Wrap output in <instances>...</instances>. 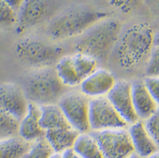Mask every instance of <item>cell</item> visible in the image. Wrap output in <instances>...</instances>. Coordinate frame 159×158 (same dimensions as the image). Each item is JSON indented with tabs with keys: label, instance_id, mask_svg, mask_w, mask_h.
Instances as JSON below:
<instances>
[{
	"label": "cell",
	"instance_id": "cell-18",
	"mask_svg": "<svg viewBox=\"0 0 159 158\" xmlns=\"http://www.w3.org/2000/svg\"><path fill=\"white\" fill-rule=\"evenodd\" d=\"M72 151L80 158H103L100 146L92 132L79 134Z\"/></svg>",
	"mask_w": 159,
	"mask_h": 158
},
{
	"label": "cell",
	"instance_id": "cell-11",
	"mask_svg": "<svg viewBox=\"0 0 159 158\" xmlns=\"http://www.w3.org/2000/svg\"><path fill=\"white\" fill-rule=\"evenodd\" d=\"M107 98L127 124H131L139 120L133 106L130 81L125 79L117 80Z\"/></svg>",
	"mask_w": 159,
	"mask_h": 158
},
{
	"label": "cell",
	"instance_id": "cell-9",
	"mask_svg": "<svg viewBox=\"0 0 159 158\" xmlns=\"http://www.w3.org/2000/svg\"><path fill=\"white\" fill-rule=\"evenodd\" d=\"M117 82L115 75L106 69L98 68L97 70L81 80L79 90L89 99L107 97Z\"/></svg>",
	"mask_w": 159,
	"mask_h": 158
},
{
	"label": "cell",
	"instance_id": "cell-33",
	"mask_svg": "<svg viewBox=\"0 0 159 158\" xmlns=\"http://www.w3.org/2000/svg\"><path fill=\"white\" fill-rule=\"evenodd\" d=\"M128 158H142V157H141L140 156H138L137 154H135V153H134V154H132V155L130 156H129Z\"/></svg>",
	"mask_w": 159,
	"mask_h": 158
},
{
	"label": "cell",
	"instance_id": "cell-27",
	"mask_svg": "<svg viewBox=\"0 0 159 158\" xmlns=\"http://www.w3.org/2000/svg\"><path fill=\"white\" fill-rule=\"evenodd\" d=\"M142 81L148 92L159 103V77L145 76Z\"/></svg>",
	"mask_w": 159,
	"mask_h": 158
},
{
	"label": "cell",
	"instance_id": "cell-3",
	"mask_svg": "<svg viewBox=\"0 0 159 158\" xmlns=\"http://www.w3.org/2000/svg\"><path fill=\"white\" fill-rule=\"evenodd\" d=\"M29 103L38 106L58 104L69 90L58 79L54 68L35 69L25 76L21 87Z\"/></svg>",
	"mask_w": 159,
	"mask_h": 158
},
{
	"label": "cell",
	"instance_id": "cell-29",
	"mask_svg": "<svg viewBox=\"0 0 159 158\" xmlns=\"http://www.w3.org/2000/svg\"><path fill=\"white\" fill-rule=\"evenodd\" d=\"M3 1L8 3L9 6L15 9L17 13L21 9L22 5L25 2V0H3Z\"/></svg>",
	"mask_w": 159,
	"mask_h": 158
},
{
	"label": "cell",
	"instance_id": "cell-20",
	"mask_svg": "<svg viewBox=\"0 0 159 158\" xmlns=\"http://www.w3.org/2000/svg\"><path fill=\"white\" fill-rule=\"evenodd\" d=\"M29 146L18 136L0 140V158H21Z\"/></svg>",
	"mask_w": 159,
	"mask_h": 158
},
{
	"label": "cell",
	"instance_id": "cell-4",
	"mask_svg": "<svg viewBox=\"0 0 159 158\" xmlns=\"http://www.w3.org/2000/svg\"><path fill=\"white\" fill-rule=\"evenodd\" d=\"M108 14L87 6L70 9L53 19L47 33L53 41L80 37L92 25L107 19Z\"/></svg>",
	"mask_w": 159,
	"mask_h": 158
},
{
	"label": "cell",
	"instance_id": "cell-31",
	"mask_svg": "<svg viewBox=\"0 0 159 158\" xmlns=\"http://www.w3.org/2000/svg\"><path fill=\"white\" fill-rule=\"evenodd\" d=\"M50 158H61V154H58V153H53L51 157Z\"/></svg>",
	"mask_w": 159,
	"mask_h": 158
},
{
	"label": "cell",
	"instance_id": "cell-10",
	"mask_svg": "<svg viewBox=\"0 0 159 158\" xmlns=\"http://www.w3.org/2000/svg\"><path fill=\"white\" fill-rule=\"evenodd\" d=\"M27 99L20 86L14 83L0 84V110L20 121L27 111Z\"/></svg>",
	"mask_w": 159,
	"mask_h": 158
},
{
	"label": "cell",
	"instance_id": "cell-12",
	"mask_svg": "<svg viewBox=\"0 0 159 158\" xmlns=\"http://www.w3.org/2000/svg\"><path fill=\"white\" fill-rule=\"evenodd\" d=\"M52 9V0H25L18 12L19 29L24 30L39 25L51 15Z\"/></svg>",
	"mask_w": 159,
	"mask_h": 158
},
{
	"label": "cell",
	"instance_id": "cell-32",
	"mask_svg": "<svg viewBox=\"0 0 159 158\" xmlns=\"http://www.w3.org/2000/svg\"><path fill=\"white\" fill-rule=\"evenodd\" d=\"M147 158H159L158 152H157V153H154V154L149 156H148V157H147Z\"/></svg>",
	"mask_w": 159,
	"mask_h": 158
},
{
	"label": "cell",
	"instance_id": "cell-26",
	"mask_svg": "<svg viewBox=\"0 0 159 158\" xmlns=\"http://www.w3.org/2000/svg\"><path fill=\"white\" fill-rule=\"evenodd\" d=\"M143 124L147 133L159 145V112L144 120Z\"/></svg>",
	"mask_w": 159,
	"mask_h": 158
},
{
	"label": "cell",
	"instance_id": "cell-6",
	"mask_svg": "<svg viewBox=\"0 0 159 158\" xmlns=\"http://www.w3.org/2000/svg\"><path fill=\"white\" fill-rule=\"evenodd\" d=\"M89 99L77 89H70L58 105L71 128L79 134L91 132L89 124Z\"/></svg>",
	"mask_w": 159,
	"mask_h": 158
},
{
	"label": "cell",
	"instance_id": "cell-16",
	"mask_svg": "<svg viewBox=\"0 0 159 158\" xmlns=\"http://www.w3.org/2000/svg\"><path fill=\"white\" fill-rule=\"evenodd\" d=\"M79 133L71 127L45 131L44 139L54 153L62 154L71 150Z\"/></svg>",
	"mask_w": 159,
	"mask_h": 158
},
{
	"label": "cell",
	"instance_id": "cell-21",
	"mask_svg": "<svg viewBox=\"0 0 159 158\" xmlns=\"http://www.w3.org/2000/svg\"><path fill=\"white\" fill-rule=\"evenodd\" d=\"M71 58L81 80L93 73L98 68V61L84 53L75 52L71 55Z\"/></svg>",
	"mask_w": 159,
	"mask_h": 158
},
{
	"label": "cell",
	"instance_id": "cell-30",
	"mask_svg": "<svg viewBox=\"0 0 159 158\" xmlns=\"http://www.w3.org/2000/svg\"><path fill=\"white\" fill-rule=\"evenodd\" d=\"M75 157V153L71 150H68L66 151L63 152L61 154V158H74Z\"/></svg>",
	"mask_w": 159,
	"mask_h": 158
},
{
	"label": "cell",
	"instance_id": "cell-15",
	"mask_svg": "<svg viewBox=\"0 0 159 158\" xmlns=\"http://www.w3.org/2000/svg\"><path fill=\"white\" fill-rule=\"evenodd\" d=\"M129 135L135 154L142 158H147L158 152V144H157L147 133L143 121L137 120L127 127Z\"/></svg>",
	"mask_w": 159,
	"mask_h": 158
},
{
	"label": "cell",
	"instance_id": "cell-2",
	"mask_svg": "<svg viewBox=\"0 0 159 158\" xmlns=\"http://www.w3.org/2000/svg\"><path fill=\"white\" fill-rule=\"evenodd\" d=\"M121 33L122 25L119 20L104 19L80 36L75 48L76 52L91 56L99 63L113 53Z\"/></svg>",
	"mask_w": 159,
	"mask_h": 158
},
{
	"label": "cell",
	"instance_id": "cell-23",
	"mask_svg": "<svg viewBox=\"0 0 159 158\" xmlns=\"http://www.w3.org/2000/svg\"><path fill=\"white\" fill-rule=\"evenodd\" d=\"M53 153L52 148L43 138L30 144L21 158H50Z\"/></svg>",
	"mask_w": 159,
	"mask_h": 158
},
{
	"label": "cell",
	"instance_id": "cell-17",
	"mask_svg": "<svg viewBox=\"0 0 159 158\" xmlns=\"http://www.w3.org/2000/svg\"><path fill=\"white\" fill-rule=\"evenodd\" d=\"M40 124L45 131L70 127L58 104L40 106Z\"/></svg>",
	"mask_w": 159,
	"mask_h": 158
},
{
	"label": "cell",
	"instance_id": "cell-22",
	"mask_svg": "<svg viewBox=\"0 0 159 158\" xmlns=\"http://www.w3.org/2000/svg\"><path fill=\"white\" fill-rule=\"evenodd\" d=\"M19 121L0 110V140L18 136Z\"/></svg>",
	"mask_w": 159,
	"mask_h": 158
},
{
	"label": "cell",
	"instance_id": "cell-13",
	"mask_svg": "<svg viewBox=\"0 0 159 158\" xmlns=\"http://www.w3.org/2000/svg\"><path fill=\"white\" fill-rule=\"evenodd\" d=\"M133 106L139 120L144 121L157 112H159V103L148 92L142 79L131 82Z\"/></svg>",
	"mask_w": 159,
	"mask_h": 158
},
{
	"label": "cell",
	"instance_id": "cell-19",
	"mask_svg": "<svg viewBox=\"0 0 159 158\" xmlns=\"http://www.w3.org/2000/svg\"><path fill=\"white\" fill-rule=\"evenodd\" d=\"M54 70L58 79L69 89L78 87L81 79L74 66L71 55H64L55 64Z\"/></svg>",
	"mask_w": 159,
	"mask_h": 158
},
{
	"label": "cell",
	"instance_id": "cell-8",
	"mask_svg": "<svg viewBox=\"0 0 159 158\" xmlns=\"http://www.w3.org/2000/svg\"><path fill=\"white\" fill-rule=\"evenodd\" d=\"M92 133L100 146L103 158H128L135 153L127 128Z\"/></svg>",
	"mask_w": 159,
	"mask_h": 158
},
{
	"label": "cell",
	"instance_id": "cell-5",
	"mask_svg": "<svg viewBox=\"0 0 159 158\" xmlns=\"http://www.w3.org/2000/svg\"><path fill=\"white\" fill-rule=\"evenodd\" d=\"M16 53L25 64L35 69L52 67L64 56L61 47L35 39L23 40L16 46Z\"/></svg>",
	"mask_w": 159,
	"mask_h": 158
},
{
	"label": "cell",
	"instance_id": "cell-14",
	"mask_svg": "<svg viewBox=\"0 0 159 158\" xmlns=\"http://www.w3.org/2000/svg\"><path fill=\"white\" fill-rule=\"evenodd\" d=\"M45 130L40 124V106L29 103L26 113L19 121L18 137L27 143L42 140Z\"/></svg>",
	"mask_w": 159,
	"mask_h": 158
},
{
	"label": "cell",
	"instance_id": "cell-34",
	"mask_svg": "<svg viewBox=\"0 0 159 158\" xmlns=\"http://www.w3.org/2000/svg\"><path fill=\"white\" fill-rule=\"evenodd\" d=\"M74 153H75V152H74ZM74 158H80V156H78L75 154V157H74Z\"/></svg>",
	"mask_w": 159,
	"mask_h": 158
},
{
	"label": "cell",
	"instance_id": "cell-24",
	"mask_svg": "<svg viewBox=\"0 0 159 158\" xmlns=\"http://www.w3.org/2000/svg\"><path fill=\"white\" fill-rule=\"evenodd\" d=\"M17 20L18 13L3 0H0V26H12L17 23Z\"/></svg>",
	"mask_w": 159,
	"mask_h": 158
},
{
	"label": "cell",
	"instance_id": "cell-7",
	"mask_svg": "<svg viewBox=\"0 0 159 158\" xmlns=\"http://www.w3.org/2000/svg\"><path fill=\"white\" fill-rule=\"evenodd\" d=\"M89 124L91 132L128 127L126 122L119 115L107 97L90 99Z\"/></svg>",
	"mask_w": 159,
	"mask_h": 158
},
{
	"label": "cell",
	"instance_id": "cell-28",
	"mask_svg": "<svg viewBox=\"0 0 159 158\" xmlns=\"http://www.w3.org/2000/svg\"><path fill=\"white\" fill-rule=\"evenodd\" d=\"M109 2L112 6L120 9L122 12L128 13L137 6L140 0H109Z\"/></svg>",
	"mask_w": 159,
	"mask_h": 158
},
{
	"label": "cell",
	"instance_id": "cell-25",
	"mask_svg": "<svg viewBox=\"0 0 159 158\" xmlns=\"http://www.w3.org/2000/svg\"><path fill=\"white\" fill-rule=\"evenodd\" d=\"M159 74V48L155 47L151 52L149 57L146 61L145 75L158 77Z\"/></svg>",
	"mask_w": 159,
	"mask_h": 158
},
{
	"label": "cell",
	"instance_id": "cell-1",
	"mask_svg": "<svg viewBox=\"0 0 159 158\" xmlns=\"http://www.w3.org/2000/svg\"><path fill=\"white\" fill-rule=\"evenodd\" d=\"M155 47H158L157 32L147 23H138L122 31L112 54L119 67L131 70L146 62Z\"/></svg>",
	"mask_w": 159,
	"mask_h": 158
}]
</instances>
